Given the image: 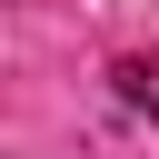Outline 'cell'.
<instances>
[{"mask_svg": "<svg viewBox=\"0 0 159 159\" xmlns=\"http://www.w3.org/2000/svg\"><path fill=\"white\" fill-rule=\"evenodd\" d=\"M109 80H119V99H129L139 119H159V50H129V60L109 70Z\"/></svg>", "mask_w": 159, "mask_h": 159, "instance_id": "obj_1", "label": "cell"}]
</instances>
